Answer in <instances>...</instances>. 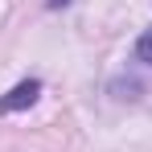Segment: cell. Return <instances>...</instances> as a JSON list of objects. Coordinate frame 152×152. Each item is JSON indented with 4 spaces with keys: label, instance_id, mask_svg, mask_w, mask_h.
Masks as SVG:
<instances>
[{
    "label": "cell",
    "instance_id": "2",
    "mask_svg": "<svg viewBox=\"0 0 152 152\" xmlns=\"http://www.w3.org/2000/svg\"><path fill=\"white\" fill-rule=\"evenodd\" d=\"M136 53H140V58L152 66V29H144V33H140V41H136Z\"/></svg>",
    "mask_w": 152,
    "mask_h": 152
},
{
    "label": "cell",
    "instance_id": "1",
    "mask_svg": "<svg viewBox=\"0 0 152 152\" xmlns=\"http://www.w3.org/2000/svg\"><path fill=\"white\" fill-rule=\"evenodd\" d=\"M37 95H41V82H37V78H25V82H17V86L0 99V111H21V107H33Z\"/></svg>",
    "mask_w": 152,
    "mask_h": 152
}]
</instances>
